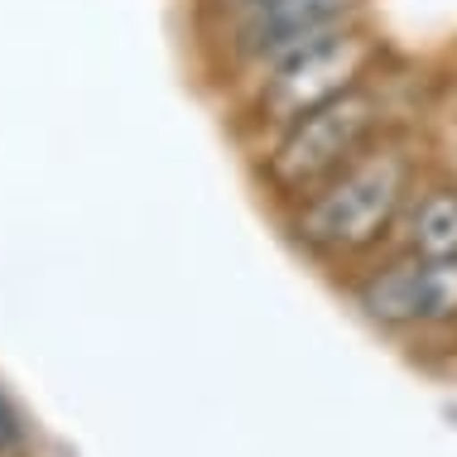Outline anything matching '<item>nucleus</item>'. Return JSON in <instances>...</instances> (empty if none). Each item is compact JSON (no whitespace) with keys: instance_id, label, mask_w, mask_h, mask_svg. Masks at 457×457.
<instances>
[{"instance_id":"nucleus-2","label":"nucleus","mask_w":457,"mask_h":457,"mask_svg":"<svg viewBox=\"0 0 457 457\" xmlns=\"http://www.w3.org/2000/svg\"><path fill=\"white\" fill-rule=\"evenodd\" d=\"M376 120H380V102L366 87H352L337 102L289 120L284 140L270 154V179L289 193H308L318 183H328L332 174H342L361 154V145L370 140Z\"/></svg>"},{"instance_id":"nucleus-3","label":"nucleus","mask_w":457,"mask_h":457,"mask_svg":"<svg viewBox=\"0 0 457 457\" xmlns=\"http://www.w3.org/2000/svg\"><path fill=\"white\" fill-rule=\"evenodd\" d=\"M370 63V44L361 34H352L347 24L342 29H328L308 44L284 48L279 58H270V82H265V111L275 120H299L308 111L337 102L342 92L361 87V72Z\"/></svg>"},{"instance_id":"nucleus-5","label":"nucleus","mask_w":457,"mask_h":457,"mask_svg":"<svg viewBox=\"0 0 457 457\" xmlns=\"http://www.w3.org/2000/svg\"><path fill=\"white\" fill-rule=\"evenodd\" d=\"M352 0H241V44L255 58H279L284 48L308 44L347 24Z\"/></svg>"},{"instance_id":"nucleus-7","label":"nucleus","mask_w":457,"mask_h":457,"mask_svg":"<svg viewBox=\"0 0 457 457\" xmlns=\"http://www.w3.org/2000/svg\"><path fill=\"white\" fill-rule=\"evenodd\" d=\"M24 448V424H20V410L10 404V395L0 390V457L20 453Z\"/></svg>"},{"instance_id":"nucleus-6","label":"nucleus","mask_w":457,"mask_h":457,"mask_svg":"<svg viewBox=\"0 0 457 457\" xmlns=\"http://www.w3.org/2000/svg\"><path fill=\"white\" fill-rule=\"evenodd\" d=\"M410 231L419 255H457V188H428L414 207Z\"/></svg>"},{"instance_id":"nucleus-1","label":"nucleus","mask_w":457,"mask_h":457,"mask_svg":"<svg viewBox=\"0 0 457 457\" xmlns=\"http://www.w3.org/2000/svg\"><path fill=\"white\" fill-rule=\"evenodd\" d=\"M404 193H410V159L400 150L361 154L342 174H332L323 193L308 197V207L299 212V237L328 255L361 251L390 227Z\"/></svg>"},{"instance_id":"nucleus-4","label":"nucleus","mask_w":457,"mask_h":457,"mask_svg":"<svg viewBox=\"0 0 457 457\" xmlns=\"http://www.w3.org/2000/svg\"><path fill=\"white\" fill-rule=\"evenodd\" d=\"M361 308L376 323L410 328V323H443L457 318V255H414L361 289Z\"/></svg>"}]
</instances>
